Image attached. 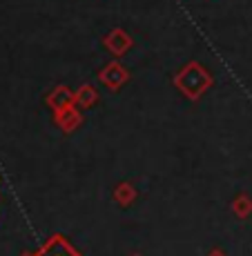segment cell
I'll use <instances>...</instances> for the list:
<instances>
[{
    "label": "cell",
    "instance_id": "6da1fadb",
    "mask_svg": "<svg viewBox=\"0 0 252 256\" xmlns=\"http://www.w3.org/2000/svg\"><path fill=\"white\" fill-rule=\"evenodd\" d=\"M185 74L190 76V80H187V78H181V85H183V90L190 94V96H196V94H201V92L205 90V85H207V76H205V72L201 70L199 65L187 67Z\"/></svg>",
    "mask_w": 252,
    "mask_h": 256
},
{
    "label": "cell",
    "instance_id": "7a4b0ae2",
    "mask_svg": "<svg viewBox=\"0 0 252 256\" xmlns=\"http://www.w3.org/2000/svg\"><path fill=\"white\" fill-rule=\"evenodd\" d=\"M103 80H105V82H112V85L121 82V80H123V72H121V67H118V65L107 67V72H103Z\"/></svg>",
    "mask_w": 252,
    "mask_h": 256
},
{
    "label": "cell",
    "instance_id": "3957f363",
    "mask_svg": "<svg viewBox=\"0 0 252 256\" xmlns=\"http://www.w3.org/2000/svg\"><path fill=\"white\" fill-rule=\"evenodd\" d=\"M123 32H114V42L110 40V45H114V54H123L121 49H123V36H121Z\"/></svg>",
    "mask_w": 252,
    "mask_h": 256
},
{
    "label": "cell",
    "instance_id": "277c9868",
    "mask_svg": "<svg viewBox=\"0 0 252 256\" xmlns=\"http://www.w3.org/2000/svg\"><path fill=\"white\" fill-rule=\"evenodd\" d=\"M54 256H67V254H54Z\"/></svg>",
    "mask_w": 252,
    "mask_h": 256
}]
</instances>
